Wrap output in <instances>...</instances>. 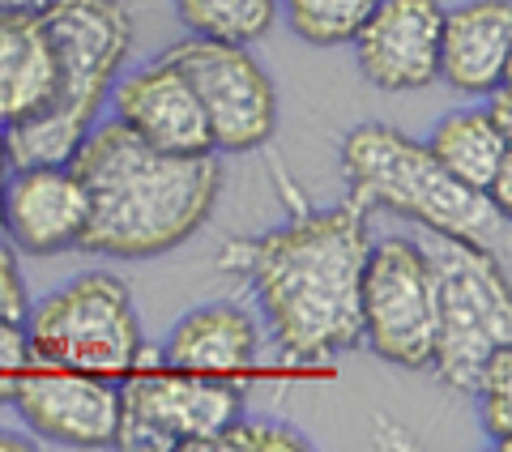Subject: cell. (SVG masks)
I'll return each mask as SVG.
<instances>
[{
    "label": "cell",
    "mask_w": 512,
    "mask_h": 452,
    "mask_svg": "<svg viewBox=\"0 0 512 452\" xmlns=\"http://www.w3.org/2000/svg\"><path fill=\"white\" fill-rule=\"evenodd\" d=\"M359 201L299 209L265 235L231 239L218 265L239 273L261 299L265 325L286 367H325L363 342L359 282L372 248Z\"/></svg>",
    "instance_id": "6da1fadb"
},
{
    "label": "cell",
    "mask_w": 512,
    "mask_h": 452,
    "mask_svg": "<svg viewBox=\"0 0 512 452\" xmlns=\"http://www.w3.org/2000/svg\"><path fill=\"white\" fill-rule=\"evenodd\" d=\"M90 218L77 248L116 261H150L180 248L214 214L222 167L214 154H167L120 120L94 124L73 158Z\"/></svg>",
    "instance_id": "7a4b0ae2"
},
{
    "label": "cell",
    "mask_w": 512,
    "mask_h": 452,
    "mask_svg": "<svg viewBox=\"0 0 512 452\" xmlns=\"http://www.w3.org/2000/svg\"><path fill=\"white\" fill-rule=\"evenodd\" d=\"M342 171L350 201L363 209H393L431 235L508 256V214L487 192L461 184L423 141L389 124H355L342 141Z\"/></svg>",
    "instance_id": "3957f363"
},
{
    "label": "cell",
    "mask_w": 512,
    "mask_h": 452,
    "mask_svg": "<svg viewBox=\"0 0 512 452\" xmlns=\"http://www.w3.org/2000/svg\"><path fill=\"white\" fill-rule=\"evenodd\" d=\"M436 273L431 371L457 393H474L495 350L512 346V295L504 256L436 235L423 244Z\"/></svg>",
    "instance_id": "277c9868"
},
{
    "label": "cell",
    "mask_w": 512,
    "mask_h": 452,
    "mask_svg": "<svg viewBox=\"0 0 512 452\" xmlns=\"http://www.w3.org/2000/svg\"><path fill=\"white\" fill-rule=\"evenodd\" d=\"M26 342L35 363L120 380L141 363V320L116 273H82L35 312H26Z\"/></svg>",
    "instance_id": "5b68a950"
},
{
    "label": "cell",
    "mask_w": 512,
    "mask_h": 452,
    "mask_svg": "<svg viewBox=\"0 0 512 452\" xmlns=\"http://www.w3.org/2000/svg\"><path fill=\"white\" fill-rule=\"evenodd\" d=\"M244 410V393L227 376H197L180 367L128 371L120 389V440L133 452H201Z\"/></svg>",
    "instance_id": "8992f818"
},
{
    "label": "cell",
    "mask_w": 512,
    "mask_h": 452,
    "mask_svg": "<svg viewBox=\"0 0 512 452\" xmlns=\"http://www.w3.org/2000/svg\"><path fill=\"white\" fill-rule=\"evenodd\" d=\"M359 316L363 342L384 363L406 371L431 367V342H436V273L423 244L406 235L376 239L363 261L359 282Z\"/></svg>",
    "instance_id": "52a82bcc"
},
{
    "label": "cell",
    "mask_w": 512,
    "mask_h": 452,
    "mask_svg": "<svg viewBox=\"0 0 512 452\" xmlns=\"http://www.w3.org/2000/svg\"><path fill=\"white\" fill-rule=\"evenodd\" d=\"M39 22L56 56V90L43 107L94 128V116L133 52V13L120 0H52Z\"/></svg>",
    "instance_id": "ba28073f"
},
{
    "label": "cell",
    "mask_w": 512,
    "mask_h": 452,
    "mask_svg": "<svg viewBox=\"0 0 512 452\" xmlns=\"http://www.w3.org/2000/svg\"><path fill=\"white\" fill-rule=\"evenodd\" d=\"M163 60H171L188 77V86L197 90L205 120H210L214 150L248 154L274 137L278 94L269 73L256 64V56H248L244 43L188 35L180 43H171Z\"/></svg>",
    "instance_id": "9c48e42d"
},
{
    "label": "cell",
    "mask_w": 512,
    "mask_h": 452,
    "mask_svg": "<svg viewBox=\"0 0 512 452\" xmlns=\"http://www.w3.org/2000/svg\"><path fill=\"white\" fill-rule=\"evenodd\" d=\"M22 423L47 444L116 448L120 440V384L69 367H26L13 393Z\"/></svg>",
    "instance_id": "30bf717a"
},
{
    "label": "cell",
    "mask_w": 512,
    "mask_h": 452,
    "mask_svg": "<svg viewBox=\"0 0 512 452\" xmlns=\"http://www.w3.org/2000/svg\"><path fill=\"white\" fill-rule=\"evenodd\" d=\"M440 0H376L355 30L363 77L384 94L427 90L440 77Z\"/></svg>",
    "instance_id": "8fae6325"
},
{
    "label": "cell",
    "mask_w": 512,
    "mask_h": 452,
    "mask_svg": "<svg viewBox=\"0 0 512 452\" xmlns=\"http://www.w3.org/2000/svg\"><path fill=\"white\" fill-rule=\"evenodd\" d=\"M107 94L116 103V120L154 150L218 154L197 90L188 86V77L171 60L158 56L154 64H141L124 82H111Z\"/></svg>",
    "instance_id": "7c38bea8"
},
{
    "label": "cell",
    "mask_w": 512,
    "mask_h": 452,
    "mask_svg": "<svg viewBox=\"0 0 512 452\" xmlns=\"http://www.w3.org/2000/svg\"><path fill=\"white\" fill-rule=\"evenodd\" d=\"M90 218L86 184L73 167H26L9 171L5 201H0V226L5 239L26 256H52L77 248Z\"/></svg>",
    "instance_id": "4fadbf2b"
},
{
    "label": "cell",
    "mask_w": 512,
    "mask_h": 452,
    "mask_svg": "<svg viewBox=\"0 0 512 452\" xmlns=\"http://www.w3.org/2000/svg\"><path fill=\"white\" fill-rule=\"evenodd\" d=\"M512 56V5L508 0H470L444 9L440 22V77L457 94L487 99L508 82Z\"/></svg>",
    "instance_id": "5bb4252c"
},
{
    "label": "cell",
    "mask_w": 512,
    "mask_h": 452,
    "mask_svg": "<svg viewBox=\"0 0 512 452\" xmlns=\"http://www.w3.org/2000/svg\"><path fill=\"white\" fill-rule=\"evenodd\" d=\"M256 350H261V333H256V320L244 308L205 303L171 329L163 363L197 371V376H239L256 363Z\"/></svg>",
    "instance_id": "9a60e30c"
},
{
    "label": "cell",
    "mask_w": 512,
    "mask_h": 452,
    "mask_svg": "<svg viewBox=\"0 0 512 452\" xmlns=\"http://www.w3.org/2000/svg\"><path fill=\"white\" fill-rule=\"evenodd\" d=\"M56 90V56L35 13H0V128L30 116Z\"/></svg>",
    "instance_id": "2e32d148"
},
{
    "label": "cell",
    "mask_w": 512,
    "mask_h": 452,
    "mask_svg": "<svg viewBox=\"0 0 512 452\" xmlns=\"http://www.w3.org/2000/svg\"><path fill=\"white\" fill-rule=\"evenodd\" d=\"M427 150L457 175L461 184H470L478 192H491L495 175L512 167L508 158V133L491 124L483 107H466V111H448V116L431 128Z\"/></svg>",
    "instance_id": "e0dca14e"
},
{
    "label": "cell",
    "mask_w": 512,
    "mask_h": 452,
    "mask_svg": "<svg viewBox=\"0 0 512 452\" xmlns=\"http://www.w3.org/2000/svg\"><path fill=\"white\" fill-rule=\"evenodd\" d=\"M188 35L222 43H256L278 22V0H175Z\"/></svg>",
    "instance_id": "ac0fdd59"
},
{
    "label": "cell",
    "mask_w": 512,
    "mask_h": 452,
    "mask_svg": "<svg viewBox=\"0 0 512 452\" xmlns=\"http://www.w3.org/2000/svg\"><path fill=\"white\" fill-rule=\"evenodd\" d=\"M291 18V30L303 43L338 47L350 43L376 0H278Z\"/></svg>",
    "instance_id": "d6986e66"
},
{
    "label": "cell",
    "mask_w": 512,
    "mask_h": 452,
    "mask_svg": "<svg viewBox=\"0 0 512 452\" xmlns=\"http://www.w3.org/2000/svg\"><path fill=\"white\" fill-rule=\"evenodd\" d=\"M308 435L282 423H252V418H231L218 435L201 444V452H308Z\"/></svg>",
    "instance_id": "ffe728a7"
},
{
    "label": "cell",
    "mask_w": 512,
    "mask_h": 452,
    "mask_svg": "<svg viewBox=\"0 0 512 452\" xmlns=\"http://www.w3.org/2000/svg\"><path fill=\"white\" fill-rule=\"evenodd\" d=\"M478 406H483V427L491 435L495 448H508V431H512V350H495L491 363L478 376Z\"/></svg>",
    "instance_id": "44dd1931"
},
{
    "label": "cell",
    "mask_w": 512,
    "mask_h": 452,
    "mask_svg": "<svg viewBox=\"0 0 512 452\" xmlns=\"http://www.w3.org/2000/svg\"><path fill=\"white\" fill-rule=\"evenodd\" d=\"M30 363H35V354H30V342H26V325L0 316V406L13 401L18 380L26 376Z\"/></svg>",
    "instance_id": "7402d4cb"
},
{
    "label": "cell",
    "mask_w": 512,
    "mask_h": 452,
    "mask_svg": "<svg viewBox=\"0 0 512 452\" xmlns=\"http://www.w3.org/2000/svg\"><path fill=\"white\" fill-rule=\"evenodd\" d=\"M30 312V299H26V282H22V269L13 261V252L0 235V316L5 320H26Z\"/></svg>",
    "instance_id": "603a6c76"
},
{
    "label": "cell",
    "mask_w": 512,
    "mask_h": 452,
    "mask_svg": "<svg viewBox=\"0 0 512 452\" xmlns=\"http://www.w3.org/2000/svg\"><path fill=\"white\" fill-rule=\"evenodd\" d=\"M487 99H491V103H487L483 111L491 116V124L500 128V133H512V94H508V82H504V86H495Z\"/></svg>",
    "instance_id": "cb8c5ba5"
},
{
    "label": "cell",
    "mask_w": 512,
    "mask_h": 452,
    "mask_svg": "<svg viewBox=\"0 0 512 452\" xmlns=\"http://www.w3.org/2000/svg\"><path fill=\"white\" fill-rule=\"evenodd\" d=\"M47 5H52V0H0V13H35L39 18Z\"/></svg>",
    "instance_id": "d4e9b609"
},
{
    "label": "cell",
    "mask_w": 512,
    "mask_h": 452,
    "mask_svg": "<svg viewBox=\"0 0 512 452\" xmlns=\"http://www.w3.org/2000/svg\"><path fill=\"white\" fill-rule=\"evenodd\" d=\"M26 448H35L26 440V435H13V431H0V452H26Z\"/></svg>",
    "instance_id": "484cf974"
},
{
    "label": "cell",
    "mask_w": 512,
    "mask_h": 452,
    "mask_svg": "<svg viewBox=\"0 0 512 452\" xmlns=\"http://www.w3.org/2000/svg\"><path fill=\"white\" fill-rule=\"evenodd\" d=\"M5 180H9V163H5V145H0V201H5ZM0 235H5V226H0Z\"/></svg>",
    "instance_id": "4316f807"
}]
</instances>
